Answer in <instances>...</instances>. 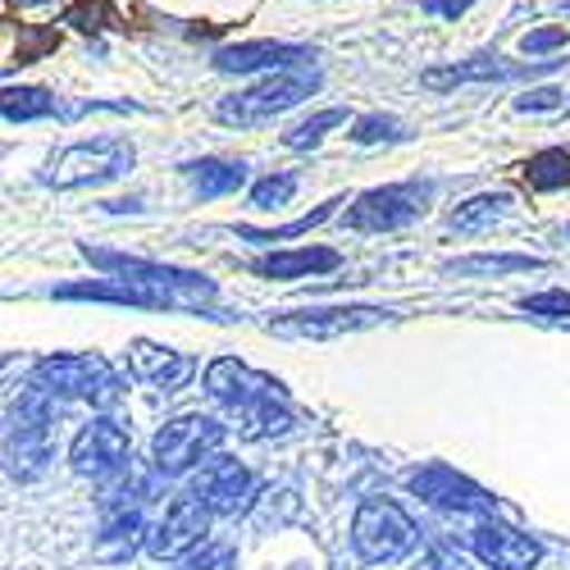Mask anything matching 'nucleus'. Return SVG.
Masks as SVG:
<instances>
[{"instance_id": "nucleus-25", "label": "nucleus", "mask_w": 570, "mask_h": 570, "mask_svg": "<svg viewBox=\"0 0 570 570\" xmlns=\"http://www.w3.org/2000/svg\"><path fill=\"white\" fill-rule=\"evenodd\" d=\"M525 178H530L534 193H561V187H570V151L548 147V151L530 156L525 160Z\"/></svg>"}, {"instance_id": "nucleus-7", "label": "nucleus", "mask_w": 570, "mask_h": 570, "mask_svg": "<svg viewBox=\"0 0 570 570\" xmlns=\"http://www.w3.org/2000/svg\"><path fill=\"white\" fill-rule=\"evenodd\" d=\"M6 456H10V474H19V480H32V474H41V465L51 461V397L46 393L28 389L10 406Z\"/></svg>"}, {"instance_id": "nucleus-23", "label": "nucleus", "mask_w": 570, "mask_h": 570, "mask_svg": "<svg viewBox=\"0 0 570 570\" xmlns=\"http://www.w3.org/2000/svg\"><path fill=\"white\" fill-rule=\"evenodd\" d=\"M0 110H6V124H32V119L60 115V101L46 87H6V101H0Z\"/></svg>"}, {"instance_id": "nucleus-20", "label": "nucleus", "mask_w": 570, "mask_h": 570, "mask_svg": "<svg viewBox=\"0 0 570 570\" xmlns=\"http://www.w3.org/2000/svg\"><path fill=\"white\" fill-rule=\"evenodd\" d=\"M128 370H132V379H141V384H151V389H165V393L183 389L187 379L197 374V365L187 361L183 352H169V347H160L151 338H137L128 347Z\"/></svg>"}, {"instance_id": "nucleus-36", "label": "nucleus", "mask_w": 570, "mask_h": 570, "mask_svg": "<svg viewBox=\"0 0 570 570\" xmlns=\"http://www.w3.org/2000/svg\"><path fill=\"white\" fill-rule=\"evenodd\" d=\"M474 10V0H420V14H430V19H443V23H456Z\"/></svg>"}, {"instance_id": "nucleus-27", "label": "nucleus", "mask_w": 570, "mask_h": 570, "mask_svg": "<svg viewBox=\"0 0 570 570\" xmlns=\"http://www.w3.org/2000/svg\"><path fill=\"white\" fill-rule=\"evenodd\" d=\"M65 23L78 28V32H106V28L119 23V14H115L110 0H73V6L65 10Z\"/></svg>"}, {"instance_id": "nucleus-37", "label": "nucleus", "mask_w": 570, "mask_h": 570, "mask_svg": "<svg viewBox=\"0 0 570 570\" xmlns=\"http://www.w3.org/2000/svg\"><path fill=\"white\" fill-rule=\"evenodd\" d=\"M525 311H530V315L561 320V315H570V293H543V297H525Z\"/></svg>"}, {"instance_id": "nucleus-13", "label": "nucleus", "mask_w": 570, "mask_h": 570, "mask_svg": "<svg viewBox=\"0 0 570 570\" xmlns=\"http://www.w3.org/2000/svg\"><path fill=\"white\" fill-rule=\"evenodd\" d=\"M406 489L420 493L424 502H434V507H443V511H461V515H484V511L498 507L480 484H470L465 474H456L452 465L411 470V474H406Z\"/></svg>"}, {"instance_id": "nucleus-29", "label": "nucleus", "mask_w": 570, "mask_h": 570, "mask_svg": "<svg viewBox=\"0 0 570 570\" xmlns=\"http://www.w3.org/2000/svg\"><path fill=\"white\" fill-rule=\"evenodd\" d=\"M543 261L534 256H470V261H456L452 274H520V269H539Z\"/></svg>"}, {"instance_id": "nucleus-24", "label": "nucleus", "mask_w": 570, "mask_h": 570, "mask_svg": "<svg viewBox=\"0 0 570 570\" xmlns=\"http://www.w3.org/2000/svg\"><path fill=\"white\" fill-rule=\"evenodd\" d=\"M507 210H511V193H480V197H470L465 206L452 210V228H456V233H484V228H493Z\"/></svg>"}, {"instance_id": "nucleus-33", "label": "nucleus", "mask_w": 570, "mask_h": 570, "mask_svg": "<svg viewBox=\"0 0 570 570\" xmlns=\"http://www.w3.org/2000/svg\"><path fill=\"white\" fill-rule=\"evenodd\" d=\"M237 566V552L228 543H206L202 552H193L178 570H233Z\"/></svg>"}, {"instance_id": "nucleus-14", "label": "nucleus", "mask_w": 570, "mask_h": 570, "mask_svg": "<svg viewBox=\"0 0 570 570\" xmlns=\"http://www.w3.org/2000/svg\"><path fill=\"white\" fill-rule=\"evenodd\" d=\"M60 302H110V306H197V297L187 293H174V288H151V283H132V278H91V283H65L56 288Z\"/></svg>"}, {"instance_id": "nucleus-34", "label": "nucleus", "mask_w": 570, "mask_h": 570, "mask_svg": "<svg viewBox=\"0 0 570 570\" xmlns=\"http://www.w3.org/2000/svg\"><path fill=\"white\" fill-rule=\"evenodd\" d=\"M23 37H28V46H19V51H14V60L19 65H32L41 51H56V46H60V32L56 28H23Z\"/></svg>"}, {"instance_id": "nucleus-22", "label": "nucleus", "mask_w": 570, "mask_h": 570, "mask_svg": "<svg viewBox=\"0 0 570 570\" xmlns=\"http://www.w3.org/2000/svg\"><path fill=\"white\" fill-rule=\"evenodd\" d=\"M343 256L328 252V247H302V252H274V256H261L252 269L265 274V278H302V274H324V269H338Z\"/></svg>"}, {"instance_id": "nucleus-1", "label": "nucleus", "mask_w": 570, "mask_h": 570, "mask_svg": "<svg viewBox=\"0 0 570 570\" xmlns=\"http://www.w3.org/2000/svg\"><path fill=\"white\" fill-rule=\"evenodd\" d=\"M206 393L233 415L243 439H283L297 430V415H293L288 393H283L278 379L233 361V356H219L206 365Z\"/></svg>"}, {"instance_id": "nucleus-4", "label": "nucleus", "mask_w": 570, "mask_h": 570, "mask_svg": "<svg viewBox=\"0 0 570 570\" xmlns=\"http://www.w3.org/2000/svg\"><path fill=\"white\" fill-rule=\"evenodd\" d=\"M137 151L128 137H91V141H73L65 147L51 169H46V183L51 187H97L110 178H124L132 169Z\"/></svg>"}, {"instance_id": "nucleus-32", "label": "nucleus", "mask_w": 570, "mask_h": 570, "mask_svg": "<svg viewBox=\"0 0 570 570\" xmlns=\"http://www.w3.org/2000/svg\"><path fill=\"white\" fill-rule=\"evenodd\" d=\"M561 46H566V28L561 23H548V28H530L525 37H520V56L548 60L552 51H561Z\"/></svg>"}, {"instance_id": "nucleus-26", "label": "nucleus", "mask_w": 570, "mask_h": 570, "mask_svg": "<svg viewBox=\"0 0 570 570\" xmlns=\"http://www.w3.org/2000/svg\"><path fill=\"white\" fill-rule=\"evenodd\" d=\"M338 124H347V110H338V106L334 110H320V115H311L297 128L283 132V147H288V151H311V147H320V141H324V132L338 128Z\"/></svg>"}, {"instance_id": "nucleus-11", "label": "nucleus", "mask_w": 570, "mask_h": 570, "mask_svg": "<svg viewBox=\"0 0 570 570\" xmlns=\"http://www.w3.org/2000/svg\"><path fill=\"white\" fill-rule=\"evenodd\" d=\"M128 430L119 420L101 415V420H91L78 430L73 448H69V461L78 474H91V480H110V474H119L128 465Z\"/></svg>"}, {"instance_id": "nucleus-2", "label": "nucleus", "mask_w": 570, "mask_h": 570, "mask_svg": "<svg viewBox=\"0 0 570 570\" xmlns=\"http://www.w3.org/2000/svg\"><path fill=\"white\" fill-rule=\"evenodd\" d=\"M320 91V73L315 69H288V73H269L261 82H252L237 97H224L215 106V119L228 128H261L278 115H288L293 106H302L306 97Z\"/></svg>"}, {"instance_id": "nucleus-38", "label": "nucleus", "mask_w": 570, "mask_h": 570, "mask_svg": "<svg viewBox=\"0 0 570 570\" xmlns=\"http://www.w3.org/2000/svg\"><path fill=\"white\" fill-rule=\"evenodd\" d=\"M439 570H465V561L461 557H452V552H439V561H434Z\"/></svg>"}, {"instance_id": "nucleus-21", "label": "nucleus", "mask_w": 570, "mask_h": 570, "mask_svg": "<svg viewBox=\"0 0 570 570\" xmlns=\"http://www.w3.org/2000/svg\"><path fill=\"white\" fill-rule=\"evenodd\" d=\"M183 174H187V183H193V193H197L202 202L228 197V193H237V187L247 183V165H243V160H215V156L183 165Z\"/></svg>"}, {"instance_id": "nucleus-16", "label": "nucleus", "mask_w": 570, "mask_h": 570, "mask_svg": "<svg viewBox=\"0 0 570 570\" xmlns=\"http://www.w3.org/2000/svg\"><path fill=\"white\" fill-rule=\"evenodd\" d=\"M147 498H151V484H137L132 493L128 489H115L101 511H106V525H101V557L106 561H128L132 548H137V534H141V511H147Z\"/></svg>"}, {"instance_id": "nucleus-18", "label": "nucleus", "mask_w": 570, "mask_h": 570, "mask_svg": "<svg viewBox=\"0 0 570 570\" xmlns=\"http://www.w3.org/2000/svg\"><path fill=\"white\" fill-rule=\"evenodd\" d=\"M252 470L243 461H233V456H215L202 474H197V498L215 511V515H237V511H247L252 502Z\"/></svg>"}, {"instance_id": "nucleus-35", "label": "nucleus", "mask_w": 570, "mask_h": 570, "mask_svg": "<svg viewBox=\"0 0 570 570\" xmlns=\"http://www.w3.org/2000/svg\"><path fill=\"white\" fill-rule=\"evenodd\" d=\"M557 106H566V91H557V87H534L525 97H515L520 115H539V110H557Z\"/></svg>"}, {"instance_id": "nucleus-28", "label": "nucleus", "mask_w": 570, "mask_h": 570, "mask_svg": "<svg viewBox=\"0 0 570 570\" xmlns=\"http://www.w3.org/2000/svg\"><path fill=\"white\" fill-rule=\"evenodd\" d=\"M297 183H302V178H297L293 169L261 178V183L252 187V210H278V206H288V202H293V193H297Z\"/></svg>"}, {"instance_id": "nucleus-6", "label": "nucleus", "mask_w": 570, "mask_h": 570, "mask_svg": "<svg viewBox=\"0 0 570 570\" xmlns=\"http://www.w3.org/2000/svg\"><path fill=\"white\" fill-rule=\"evenodd\" d=\"M415 539L420 534L411 525V515L389 498H365L356 520H352V548L361 561H374V566L402 561L415 548Z\"/></svg>"}, {"instance_id": "nucleus-12", "label": "nucleus", "mask_w": 570, "mask_h": 570, "mask_svg": "<svg viewBox=\"0 0 570 570\" xmlns=\"http://www.w3.org/2000/svg\"><path fill=\"white\" fill-rule=\"evenodd\" d=\"M315 46H297V41H233L215 51V69L219 73H288V69H311Z\"/></svg>"}, {"instance_id": "nucleus-10", "label": "nucleus", "mask_w": 570, "mask_h": 570, "mask_svg": "<svg viewBox=\"0 0 570 570\" xmlns=\"http://www.w3.org/2000/svg\"><path fill=\"white\" fill-rule=\"evenodd\" d=\"M82 256L91 265L110 269L115 278H132V283H151V288H174V293H187V297H215V283L206 274H193V269H174V265H156V261H137V256H119V252H101V247H82Z\"/></svg>"}, {"instance_id": "nucleus-19", "label": "nucleus", "mask_w": 570, "mask_h": 570, "mask_svg": "<svg viewBox=\"0 0 570 570\" xmlns=\"http://www.w3.org/2000/svg\"><path fill=\"white\" fill-rule=\"evenodd\" d=\"M470 548H474V557H480L484 566H493V570H530L543 557L539 539H530L525 530L498 525V520H484V525L470 534Z\"/></svg>"}, {"instance_id": "nucleus-5", "label": "nucleus", "mask_w": 570, "mask_h": 570, "mask_svg": "<svg viewBox=\"0 0 570 570\" xmlns=\"http://www.w3.org/2000/svg\"><path fill=\"white\" fill-rule=\"evenodd\" d=\"M434 202V183H389V187H370V193H361L343 224L356 228V233H397L406 224H415L424 210H430Z\"/></svg>"}, {"instance_id": "nucleus-31", "label": "nucleus", "mask_w": 570, "mask_h": 570, "mask_svg": "<svg viewBox=\"0 0 570 570\" xmlns=\"http://www.w3.org/2000/svg\"><path fill=\"white\" fill-rule=\"evenodd\" d=\"M334 206H343V202H328V206H320V210H311V215H302V219H293V224H283V228H243V237H252V243H283V237H297V233H311L315 224H324L328 215H334Z\"/></svg>"}, {"instance_id": "nucleus-30", "label": "nucleus", "mask_w": 570, "mask_h": 570, "mask_svg": "<svg viewBox=\"0 0 570 570\" xmlns=\"http://www.w3.org/2000/svg\"><path fill=\"white\" fill-rule=\"evenodd\" d=\"M406 132H402V119H393V115H361L356 124H352V141L356 147H374V141H402Z\"/></svg>"}, {"instance_id": "nucleus-3", "label": "nucleus", "mask_w": 570, "mask_h": 570, "mask_svg": "<svg viewBox=\"0 0 570 570\" xmlns=\"http://www.w3.org/2000/svg\"><path fill=\"white\" fill-rule=\"evenodd\" d=\"M32 389L46 393V397H82L91 406H115L124 384H119V374H115V365L106 356L73 352V356H46V361H37Z\"/></svg>"}, {"instance_id": "nucleus-15", "label": "nucleus", "mask_w": 570, "mask_h": 570, "mask_svg": "<svg viewBox=\"0 0 570 570\" xmlns=\"http://www.w3.org/2000/svg\"><path fill=\"white\" fill-rule=\"evenodd\" d=\"M389 311H370V306H334V311H293V315H274L269 334L283 338H338V334H356V328L379 324Z\"/></svg>"}, {"instance_id": "nucleus-17", "label": "nucleus", "mask_w": 570, "mask_h": 570, "mask_svg": "<svg viewBox=\"0 0 570 570\" xmlns=\"http://www.w3.org/2000/svg\"><path fill=\"white\" fill-rule=\"evenodd\" d=\"M552 60H525V65H511L507 56H474V60H461V65H448V69H424L420 82L430 91H452V87H465V82H515L525 73H539L548 69Z\"/></svg>"}, {"instance_id": "nucleus-9", "label": "nucleus", "mask_w": 570, "mask_h": 570, "mask_svg": "<svg viewBox=\"0 0 570 570\" xmlns=\"http://www.w3.org/2000/svg\"><path fill=\"white\" fill-rule=\"evenodd\" d=\"M210 515H215V511H210L197 493L174 498V502L165 507V515L151 525V534H147V552L160 557V561H174V557H183V552L202 548V539H206V530H210Z\"/></svg>"}, {"instance_id": "nucleus-8", "label": "nucleus", "mask_w": 570, "mask_h": 570, "mask_svg": "<svg viewBox=\"0 0 570 570\" xmlns=\"http://www.w3.org/2000/svg\"><path fill=\"white\" fill-rule=\"evenodd\" d=\"M224 434L228 430L210 415H174V420H165V430L151 443V465L160 474H187V470H197L210 452L224 448Z\"/></svg>"}]
</instances>
